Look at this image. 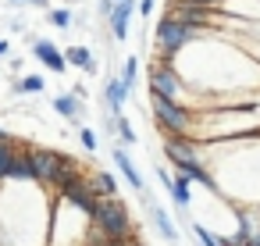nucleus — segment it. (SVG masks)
<instances>
[{
  "label": "nucleus",
  "mask_w": 260,
  "mask_h": 246,
  "mask_svg": "<svg viewBox=\"0 0 260 246\" xmlns=\"http://www.w3.org/2000/svg\"><path fill=\"white\" fill-rule=\"evenodd\" d=\"M32 4H47V0H32Z\"/></svg>",
  "instance_id": "nucleus-28"
},
{
  "label": "nucleus",
  "mask_w": 260,
  "mask_h": 246,
  "mask_svg": "<svg viewBox=\"0 0 260 246\" xmlns=\"http://www.w3.org/2000/svg\"><path fill=\"white\" fill-rule=\"evenodd\" d=\"M54 107H57L64 118H79V104H75V97H57Z\"/></svg>",
  "instance_id": "nucleus-19"
},
{
  "label": "nucleus",
  "mask_w": 260,
  "mask_h": 246,
  "mask_svg": "<svg viewBox=\"0 0 260 246\" xmlns=\"http://www.w3.org/2000/svg\"><path fill=\"white\" fill-rule=\"evenodd\" d=\"M11 4H22V0H11Z\"/></svg>",
  "instance_id": "nucleus-30"
},
{
  "label": "nucleus",
  "mask_w": 260,
  "mask_h": 246,
  "mask_svg": "<svg viewBox=\"0 0 260 246\" xmlns=\"http://www.w3.org/2000/svg\"><path fill=\"white\" fill-rule=\"evenodd\" d=\"M4 54H8V43H4V40H0V57H4Z\"/></svg>",
  "instance_id": "nucleus-27"
},
{
  "label": "nucleus",
  "mask_w": 260,
  "mask_h": 246,
  "mask_svg": "<svg viewBox=\"0 0 260 246\" xmlns=\"http://www.w3.org/2000/svg\"><path fill=\"white\" fill-rule=\"evenodd\" d=\"M8 178H36V175H32V161H29V153H15Z\"/></svg>",
  "instance_id": "nucleus-16"
},
{
  "label": "nucleus",
  "mask_w": 260,
  "mask_h": 246,
  "mask_svg": "<svg viewBox=\"0 0 260 246\" xmlns=\"http://www.w3.org/2000/svg\"><path fill=\"white\" fill-rule=\"evenodd\" d=\"M18 89H22V93H40V89H43V79H40V75H25V79L18 82Z\"/></svg>",
  "instance_id": "nucleus-20"
},
{
  "label": "nucleus",
  "mask_w": 260,
  "mask_h": 246,
  "mask_svg": "<svg viewBox=\"0 0 260 246\" xmlns=\"http://www.w3.org/2000/svg\"><path fill=\"white\" fill-rule=\"evenodd\" d=\"M79 178H82V175H79V168H75V161L61 153V164H57V171H54V186H61V189H68V186H72V182H79Z\"/></svg>",
  "instance_id": "nucleus-9"
},
{
  "label": "nucleus",
  "mask_w": 260,
  "mask_h": 246,
  "mask_svg": "<svg viewBox=\"0 0 260 246\" xmlns=\"http://www.w3.org/2000/svg\"><path fill=\"white\" fill-rule=\"evenodd\" d=\"M32 50H36V57H40V61L50 68V72H64V68H68L64 54H61L54 43H47V40H36V47H32Z\"/></svg>",
  "instance_id": "nucleus-7"
},
{
  "label": "nucleus",
  "mask_w": 260,
  "mask_h": 246,
  "mask_svg": "<svg viewBox=\"0 0 260 246\" xmlns=\"http://www.w3.org/2000/svg\"><path fill=\"white\" fill-rule=\"evenodd\" d=\"M150 107H153L157 125L168 132V139H189V132H192V111H185L182 104L164 100V97H150Z\"/></svg>",
  "instance_id": "nucleus-2"
},
{
  "label": "nucleus",
  "mask_w": 260,
  "mask_h": 246,
  "mask_svg": "<svg viewBox=\"0 0 260 246\" xmlns=\"http://www.w3.org/2000/svg\"><path fill=\"white\" fill-rule=\"evenodd\" d=\"M178 4H192V8H217L224 0H178Z\"/></svg>",
  "instance_id": "nucleus-23"
},
{
  "label": "nucleus",
  "mask_w": 260,
  "mask_h": 246,
  "mask_svg": "<svg viewBox=\"0 0 260 246\" xmlns=\"http://www.w3.org/2000/svg\"><path fill=\"white\" fill-rule=\"evenodd\" d=\"M125 97H128V86H125L121 79H111V82H107V104H111V111H114V114L121 111Z\"/></svg>",
  "instance_id": "nucleus-13"
},
{
  "label": "nucleus",
  "mask_w": 260,
  "mask_h": 246,
  "mask_svg": "<svg viewBox=\"0 0 260 246\" xmlns=\"http://www.w3.org/2000/svg\"><path fill=\"white\" fill-rule=\"evenodd\" d=\"M111 4H121V0H111Z\"/></svg>",
  "instance_id": "nucleus-31"
},
{
  "label": "nucleus",
  "mask_w": 260,
  "mask_h": 246,
  "mask_svg": "<svg viewBox=\"0 0 260 246\" xmlns=\"http://www.w3.org/2000/svg\"><path fill=\"white\" fill-rule=\"evenodd\" d=\"M153 8H157V0H139V11H143V15H150Z\"/></svg>",
  "instance_id": "nucleus-26"
},
{
  "label": "nucleus",
  "mask_w": 260,
  "mask_h": 246,
  "mask_svg": "<svg viewBox=\"0 0 260 246\" xmlns=\"http://www.w3.org/2000/svg\"><path fill=\"white\" fill-rule=\"evenodd\" d=\"M61 193H64V200H68V203L82 207V210H86V214L93 218V210H96V200H100V196H96V193L89 189V182H86V178L72 182V186H68V189H61Z\"/></svg>",
  "instance_id": "nucleus-6"
},
{
  "label": "nucleus",
  "mask_w": 260,
  "mask_h": 246,
  "mask_svg": "<svg viewBox=\"0 0 260 246\" xmlns=\"http://www.w3.org/2000/svg\"><path fill=\"white\" fill-rule=\"evenodd\" d=\"M189 186H192V182H189V178H182V175H178V178H175V186H171V200H175V207H182V210L192 203V189H189Z\"/></svg>",
  "instance_id": "nucleus-14"
},
{
  "label": "nucleus",
  "mask_w": 260,
  "mask_h": 246,
  "mask_svg": "<svg viewBox=\"0 0 260 246\" xmlns=\"http://www.w3.org/2000/svg\"><path fill=\"white\" fill-rule=\"evenodd\" d=\"M11 161H15V150H11V143H8V139H0V178H8V171H11Z\"/></svg>",
  "instance_id": "nucleus-17"
},
{
  "label": "nucleus",
  "mask_w": 260,
  "mask_h": 246,
  "mask_svg": "<svg viewBox=\"0 0 260 246\" xmlns=\"http://www.w3.org/2000/svg\"><path fill=\"white\" fill-rule=\"evenodd\" d=\"M114 164H118V168L125 171V178H128V186H132L136 193H143V175L136 171V164L128 161V153H125V150H114Z\"/></svg>",
  "instance_id": "nucleus-11"
},
{
  "label": "nucleus",
  "mask_w": 260,
  "mask_h": 246,
  "mask_svg": "<svg viewBox=\"0 0 260 246\" xmlns=\"http://www.w3.org/2000/svg\"><path fill=\"white\" fill-rule=\"evenodd\" d=\"M93 225L100 232L104 242H128L132 239V218H128V207L118 200V196H104L96 200V210H93Z\"/></svg>",
  "instance_id": "nucleus-1"
},
{
  "label": "nucleus",
  "mask_w": 260,
  "mask_h": 246,
  "mask_svg": "<svg viewBox=\"0 0 260 246\" xmlns=\"http://www.w3.org/2000/svg\"><path fill=\"white\" fill-rule=\"evenodd\" d=\"M82 146H86V150H96V136H93V129H82Z\"/></svg>",
  "instance_id": "nucleus-24"
},
{
  "label": "nucleus",
  "mask_w": 260,
  "mask_h": 246,
  "mask_svg": "<svg viewBox=\"0 0 260 246\" xmlns=\"http://www.w3.org/2000/svg\"><path fill=\"white\" fill-rule=\"evenodd\" d=\"M0 139H8V136H4V129H0Z\"/></svg>",
  "instance_id": "nucleus-29"
},
{
  "label": "nucleus",
  "mask_w": 260,
  "mask_h": 246,
  "mask_svg": "<svg viewBox=\"0 0 260 246\" xmlns=\"http://www.w3.org/2000/svg\"><path fill=\"white\" fill-rule=\"evenodd\" d=\"M64 61L75 65V68H86V72H96V65H93V57H89L86 47H72V50H64Z\"/></svg>",
  "instance_id": "nucleus-15"
},
{
  "label": "nucleus",
  "mask_w": 260,
  "mask_h": 246,
  "mask_svg": "<svg viewBox=\"0 0 260 246\" xmlns=\"http://www.w3.org/2000/svg\"><path fill=\"white\" fill-rule=\"evenodd\" d=\"M89 189L104 200V196H118V182H114V175L111 171H96L93 178H89Z\"/></svg>",
  "instance_id": "nucleus-12"
},
{
  "label": "nucleus",
  "mask_w": 260,
  "mask_h": 246,
  "mask_svg": "<svg viewBox=\"0 0 260 246\" xmlns=\"http://www.w3.org/2000/svg\"><path fill=\"white\" fill-rule=\"evenodd\" d=\"M118 132H121V139H125V143H136V132H132V125H128L125 118H118Z\"/></svg>",
  "instance_id": "nucleus-22"
},
{
  "label": "nucleus",
  "mask_w": 260,
  "mask_h": 246,
  "mask_svg": "<svg viewBox=\"0 0 260 246\" xmlns=\"http://www.w3.org/2000/svg\"><path fill=\"white\" fill-rule=\"evenodd\" d=\"M50 18H54V25H68L72 22V11H54Z\"/></svg>",
  "instance_id": "nucleus-25"
},
{
  "label": "nucleus",
  "mask_w": 260,
  "mask_h": 246,
  "mask_svg": "<svg viewBox=\"0 0 260 246\" xmlns=\"http://www.w3.org/2000/svg\"><path fill=\"white\" fill-rule=\"evenodd\" d=\"M150 214H153V221H157V232H160L168 242H178V228H175V221L168 218V210L157 207V203H150Z\"/></svg>",
  "instance_id": "nucleus-10"
},
{
  "label": "nucleus",
  "mask_w": 260,
  "mask_h": 246,
  "mask_svg": "<svg viewBox=\"0 0 260 246\" xmlns=\"http://www.w3.org/2000/svg\"><path fill=\"white\" fill-rule=\"evenodd\" d=\"M192 235L200 239V246H221V239H224V235H214V232L203 228V225H192Z\"/></svg>",
  "instance_id": "nucleus-18"
},
{
  "label": "nucleus",
  "mask_w": 260,
  "mask_h": 246,
  "mask_svg": "<svg viewBox=\"0 0 260 246\" xmlns=\"http://www.w3.org/2000/svg\"><path fill=\"white\" fill-rule=\"evenodd\" d=\"M29 161H32V175L40 178V182H54V171H57V164H61V153H54V150H29Z\"/></svg>",
  "instance_id": "nucleus-5"
},
{
  "label": "nucleus",
  "mask_w": 260,
  "mask_h": 246,
  "mask_svg": "<svg viewBox=\"0 0 260 246\" xmlns=\"http://www.w3.org/2000/svg\"><path fill=\"white\" fill-rule=\"evenodd\" d=\"M192 36H196V29L182 25V22H178V18H171V15L157 25V47H160L168 57H175V54H178V50H182Z\"/></svg>",
  "instance_id": "nucleus-3"
},
{
  "label": "nucleus",
  "mask_w": 260,
  "mask_h": 246,
  "mask_svg": "<svg viewBox=\"0 0 260 246\" xmlns=\"http://www.w3.org/2000/svg\"><path fill=\"white\" fill-rule=\"evenodd\" d=\"M182 89H185V86H182L178 72H175L168 61L150 68V97H164V100H175V104H178Z\"/></svg>",
  "instance_id": "nucleus-4"
},
{
  "label": "nucleus",
  "mask_w": 260,
  "mask_h": 246,
  "mask_svg": "<svg viewBox=\"0 0 260 246\" xmlns=\"http://www.w3.org/2000/svg\"><path fill=\"white\" fill-rule=\"evenodd\" d=\"M132 11H136V0H121V4H114V11H111V29H114L118 40L128 36V15H132Z\"/></svg>",
  "instance_id": "nucleus-8"
},
{
  "label": "nucleus",
  "mask_w": 260,
  "mask_h": 246,
  "mask_svg": "<svg viewBox=\"0 0 260 246\" xmlns=\"http://www.w3.org/2000/svg\"><path fill=\"white\" fill-rule=\"evenodd\" d=\"M136 72H139V61H136V57H128V65H125V75H121V82H125L128 89L136 86Z\"/></svg>",
  "instance_id": "nucleus-21"
}]
</instances>
